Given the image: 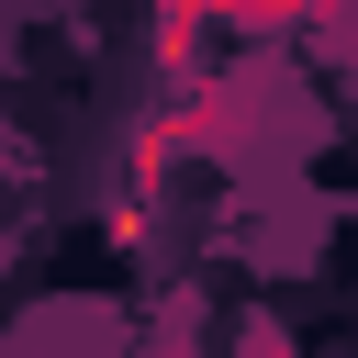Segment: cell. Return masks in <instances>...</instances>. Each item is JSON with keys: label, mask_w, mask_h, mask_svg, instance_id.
Masks as SVG:
<instances>
[{"label": "cell", "mask_w": 358, "mask_h": 358, "mask_svg": "<svg viewBox=\"0 0 358 358\" xmlns=\"http://www.w3.org/2000/svg\"><path fill=\"white\" fill-rule=\"evenodd\" d=\"M324 11H347V0H157V56L179 67L201 22H324Z\"/></svg>", "instance_id": "obj_1"}]
</instances>
